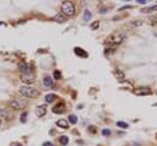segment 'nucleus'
Instances as JSON below:
<instances>
[{
    "instance_id": "nucleus-1",
    "label": "nucleus",
    "mask_w": 157,
    "mask_h": 146,
    "mask_svg": "<svg viewBox=\"0 0 157 146\" xmlns=\"http://www.w3.org/2000/svg\"><path fill=\"white\" fill-rule=\"evenodd\" d=\"M124 40H125V33L117 31V32H113V33L107 38V43H108V45H111L113 49H114V48H115L118 44H120Z\"/></svg>"
},
{
    "instance_id": "nucleus-2",
    "label": "nucleus",
    "mask_w": 157,
    "mask_h": 146,
    "mask_svg": "<svg viewBox=\"0 0 157 146\" xmlns=\"http://www.w3.org/2000/svg\"><path fill=\"white\" fill-rule=\"evenodd\" d=\"M20 93L25 97H28V98H37L39 97V91L37 89H34L32 86H27V85H25V86H20Z\"/></svg>"
},
{
    "instance_id": "nucleus-3",
    "label": "nucleus",
    "mask_w": 157,
    "mask_h": 146,
    "mask_svg": "<svg viewBox=\"0 0 157 146\" xmlns=\"http://www.w3.org/2000/svg\"><path fill=\"white\" fill-rule=\"evenodd\" d=\"M75 5H74L73 1H64L62 4V12L65 15V16H74L75 15Z\"/></svg>"
},
{
    "instance_id": "nucleus-4",
    "label": "nucleus",
    "mask_w": 157,
    "mask_h": 146,
    "mask_svg": "<svg viewBox=\"0 0 157 146\" xmlns=\"http://www.w3.org/2000/svg\"><path fill=\"white\" fill-rule=\"evenodd\" d=\"M9 104H10V107H11L12 109L20 111V109H23V108L26 107V102L21 101V100H12V101H10Z\"/></svg>"
},
{
    "instance_id": "nucleus-5",
    "label": "nucleus",
    "mask_w": 157,
    "mask_h": 146,
    "mask_svg": "<svg viewBox=\"0 0 157 146\" xmlns=\"http://www.w3.org/2000/svg\"><path fill=\"white\" fill-rule=\"evenodd\" d=\"M21 80H22V82L27 84V86H30L31 84H33L34 81H36L33 75H30V74H22L21 75Z\"/></svg>"
},
{
    "instance_id": "nucleus-6",
    "label": "nucleus",
    "mask_w": 157,
    "mask_h": 146,
    "mask_svg": "<svg viewBox=\"0 0 157 146\" xmlns=\"http://www.w3.org/2000/svg\"><path fill=\"white\" fill-rule=\"evenodd\" d=\"M10 118H11L10 112L6 108H0V123L1 120H10Z\"/></svg>"
},
{
    "instance_id": "nucleus-7",
    "label": "nucleus",
    "mask_w": 157,
    "mask_h": 146,
    "mask_svg": "<svg viewBox=\"0 0 157 146\" xmlns=\"http://www.w3.org/2000/svg\"><path fill=\"white\" fill-rule=\"evenodd\" d=\"M45 113H47V106L45 104H41L36 108V114H37V117L39 118H42V117H44Z\"/></svg>"
},
{
    "instance_id": "nucleus-8",
    "label": "nucleus",
    "mask_w": 157,
    "mask_h": 146,
    "mask_svg": "<svg viewBox=\"0 0 157 146\" xmlns=\"http://www.w3.org/2000/svg\"><path fill=\"white\" fill-rule=\"evenodd\" d=\"M135 95H139V96H145V95H150L151 93V90L149 87H140V89H136L134 91Z\"/></svg>"
},
{
    "instance_id": "nucleus-9",
    "label": "nucleus",
    "mask_w": 157,
    "mask_h": 146,
    "mask_svg": "<svg viewBox=\"0 0 157 146\" xmlns=\"http://www.w3.org/2000/svg\"><path fill=\"white\" fill-rule=\"evenodd\" d=\"M53 20H54L55 22L63 23V22H65V21H66V16H65V15L60 11V12H58L56 15H54V16H53Z\"/></svg>"
},
{
    "instance_id": "nucleus-10",
    "label": "nucleus",
    "mask_w": 157,
    "mask_h": 146,
    "mask_svg": "<svg viewBox=\"0 0 157 146\" xmlns=\"http://www.w3.org/2000/svg\"><path fill=\"white\" fill-rule=\"evenodd\" d=\"M17 67H18V70L22 74H30V67H28V65L25 62H20Z\"/></svg>"
},
{
    "instance_id": "nucleus-11",
    "label": "nucleus",
    "mask_w": 157,
    "mask_h": 146,
    "mask_svg": "<svg viewBox=\"0 0 157 146\" xmlns=\"http://www.w3.org/2000/svg\"><path fill=\"white\" fill-rule=\"evenodd\" d=\"M74 52H75V54H76L77 56H80V58H87V56H89L87 52L84 51L82 48H78V47H75Z\"/></svg>"
},
{
    "instance_id": "nucleus-12",
    "label": "nucleus",
    "mask_w": 157,
    "mask_h": 146,
    "mask_svg": "<svg viewBox=\"0 0 157 146\" xmlns=\"http://www.w3.org/2000/svg\"><path fill=\"white\" fill-rule=\"evenodd\" d=\"M56 125L59 128H62V129H69V122H67L66 119H59V120H56Z\"/></svg>"
},
{
    "instance_id": "nucleus-13",
    "label": "nucleus",
    "mask_w": 157,
    "mask_h": 146,
    "mask_svg": "<svg viewBox=\"0 0 157 146\" xmlns=\"http://www.w3.org/2000/svg\"><path fill=\"white\" fill-rule=\"evenodd\" d=\"M64 111H65V104H64V103L56 104V106L53 108V113H55V114H58V113H63Z\"/></svg>"
},
{
    "instance_id": "nucleus-14",
    "label": "nucleus",
    "mask_w": 157,
    "mask_h": 146,
    "mask_svg": "<svg viewBox=\"0 0 157 146\" xmlns=\"http://www.w3.org/2000/svg\"><path fill=\"white\" fill-rule=\"evenodd\" d=\"M43 84H44V86H47V87H52V86L54 85V80L52 79L51 76H44Z\"/></svg>"
},
{
    "instance_id": "nucleus-15",
    "label": "nucleus",
    "mask_w": 157,
    "mask_h": 146,
    "mask_svg": "<svg viewBox=\"0 0 157 146\" xmlns=\"http://www.w3.org/2000/svg\"><path fill=\"white\" fill-rule=\"evenodd\" d=\"M56 98H58V97H56V95H54V93H48V95L45 96V102H47V103H52V102H54L56 100Z\"/></svg>"
},
{
    "instance_id": "nucleus-16",
    "label": "nucleus",
    "mask_w": 157,
    "mask_h": 146,
    "mask_svg": "<svg viewBox=\"0 0 157 146\" xmlns=\"http://www.w3.org/2000/svg\"><path fill=\"white\" fill-rule=\"evenodd\" d=\"M114 75L117 76V79L119 80V81H124V80H125V75H124V73L123 71H120V70H118V69L114 71Z\"/></svg>"
},
{
    "instance_id": "nucleus-17",
    "label": "nucleus",
    "mask_w": 157,
    "mask_h": 146,
    "mask_svg": "<svg viewBox=\"0 0 157 146\" xmlns=\"http://www.w3.org/2000/svg\"><path fill=\"white\" fill-rule=\"evenodd\" d=\"M141 25H142V21H141V20H134V21H131V22L129 23V27L136 28V27H140Z\"/></svg>"
},
{
    "instance_id": "nucleus-18",
    "label": "nucleus",
    "mask_w": 157,
    "mask_h": 146,
    "mask_svg": "<svg viewBox=\"0 0 157 146\" xmlns=\"http://www.w3.org/2000/svg\"><path fill=\"white\" fill-rule=\"evenodd\" d=\"M141 11H142V12H145V14H149V12L157 11V5H153V6H150V7H146V9H142Z\"/></svg>"
},
{
    "instance_id": "nucleus-19",
    "label": "nucleus",
    "mask_w": 157,
    "mask_h": 146,
    "mask_svg": "<svg viewBox=\"0 0 157 146\" xmlns=\"http://www.w3.org/2000/svg\"><path fill=\"white\" fill-rule=\"evenodd\" d=\"M59 142H60L62 145H67V144H69V138H67V136H60V138H59Z\"/></svg>"
},
{
    "instance_id": "nucleus-20",
    "label": "nucleus",
    "mask_w": 157,
    "mask_h": 146,
    "mask_svg": "<svg viewBox=\"0 0 157 146\" xmlns=\"http://www.w3.org/2000/svg\"><path fill=\"white\" fill-rule=\"evenodd\" d=\"M91 17H92V14H91L89 10H85V12H84V20L85 21H89Z\"/></svg>"
},
{
    "instance_id": "nucleus-21",
    "label": "nucleus",
    "mask_w": 157,
    "mask_h": 146,
    "mask_svg": "<svg viewBox=\"0 0 157 146\" xmlns=\"http://www.w3.org/2000/svg\"><path fill=\"white\" fill-rule=\"evenodd\" d=\"M69 122L71 124H75L77 122V117H76L75 114H70V115H69Z\"/></svg>"
},
{
    "instance_id": "nucleus-22",
    "label": "nucleus",
    "mask_w": 157,
    "mask_h": 146,
    "mask_svg": "<svg viewBox=\"0 0 157 146\" xmlns=\"http://www.w3.org/2000/svg\"><path fill=\"white\" fill-rule=\"evenodd\" d=\"M98 27H100V21H95L91 23V30H97Z\"/></svg>"
},
{
    "instance_id": "nucleus-23",
    "label": "nucleus",
    "mask_w": 157,
    "mask_h": 146,
    "mask_svg": "<svg viewBox=\"0 0 157 146\" xmlns=\"http://www.w3.org/2000/svg\"><path fill=\"white\" fill-rule=\"evenodd\" d=\"M117 125H118V126H120V128H128V126H129L128 124L124 123V122H118Z\"/></svg>"
},
{
    "instance_id": "nucleus-24",
    "label": "nucleus",
    "mask_w": 157,
    "mask_h": 146,
    "mask_svg": "<svg viewBox=\"0 0 157 146\" xmlns=\"http://www.w3.org/2000/svg\"><path fill=\"white\" fill-rule=\"evenodd\" d=\"M60 77H62V74L59 73L58 70H55V71H54V79H55V80H59Z\"/></svg>"
},
{
    "instance_id": "nucleus-25",
    "label": "nucleus",
    "mask_w": 157,
    "mask_h": 146,
    "mask_svg": "<svg viewBox=\"0 0 157 146\" xmlns=\"http://www.w3.org/2000/svg\"><path fill=\"white\" fill-rule=\"evenodd\" d=\"M102 134L104 135V136H107V135H111V130H107V129H103V130H102Z\"/></svg>"
},
{
    "instance_id": "nucleus-26",
    "label": "nucleus",
    "mask_w": 157,
    "mask_h": 146,
    "mask_svg": "<svg viewBox=\"0 0 157 146\" xmlns=\"http://www.w3.org/2000/svg\"><path fill=\"white\" fill-rule=\"evenodd\" d=\"M42 146H54V145H53L52 142H49V141H47V142H44V144H43Z\"/></svg>"
},
{
    "instance_id": "nucleus-27",
    "label": "nucleus",
    "mask_w": 157,
    "mask_h": 146,
    "mask_svg": "<svg viewBox=\"0 0 157 146\" xmlns=\"http://www.w3.org/2000/svg\"><path fill=\"white\" fill-rule=\"evenodd\" d=\"M138 3H139V4H141V5H145L146 0H138Z\"/></svg>"
},
{
    "instance_id": "nucleus-28",
    "label": "nucleus",
    "mask_w": 157,
    "mask_h": 146,
    "mask_svg": "<svg viewBox=\"0 0 157 146\" xmlns=\"http://www.w3.org/2000/svg\"><path fill=\"white\" fill-rule=\"evenodd\" d=\"M25 118H26V113H23V114H22V118H21L22 123H25V122H26V119H25Z\"/></svg>"
},
{
    "instance_id": "nucleus-29",
    "label": "nucleus",
    "mask_w": 157,
    "mask_h": 146,
    "mask_svg": "<svg viewBox=\"0 0 157 146\" xmlns=\"http://www.w3.org/2000/svg\"><path fill=\"white\" fill-rule=\"evenodd\" d=\"M125 146H136L135 144H129V145H125Z\"/></svg>"
},
{
    "instance_id": "nucleus-30",
    "label": "nucleus",
    "mask_w": 157,
    "mask_h": 146,
    "mask_svg": "<svg viewBox=\"0 0 157 146\" xmlns=\"http://www.w3.org/2000/svg\"><path fill=\"white\" fill-rule=\"evenodd\" d=\"M14 146H22V145H20V144H15Z\"/></svg>"
},
{
    "instance_id": "nucleus-31",
    "label": "nucleus",
    "mask_w": 157,
    "mask_h": 146,
    "mask_svg": "<svg viewBox=\"0 0 157 146\" xmlns=\"http://www.w3.org/2000/svg\"><path fill=\"white\" fill-rule=\"evenodd\" d=\"M156 138H157V135H156Z\"/></svg>"
}]
</instances>
